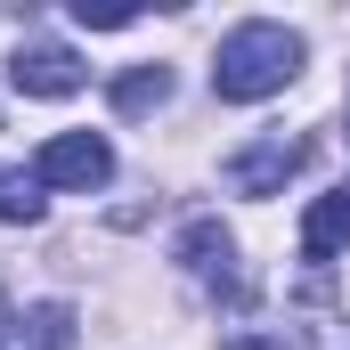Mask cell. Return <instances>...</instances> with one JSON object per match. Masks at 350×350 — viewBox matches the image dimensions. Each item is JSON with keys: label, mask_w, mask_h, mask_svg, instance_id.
<instances>
[{"label": "cell", "mask_w": 350, "mask_h": 350, "mask_svg": "<svg viewBox=\"0 0 350 350\" xmlns=\"http://www.w3.org/2000/svg\"><path fill=\"white\" fill-rule=\"evenodd\" d=\"M301 74V33L293 25H237L228 41H220V57H212V90L228 98V106H253V98H277V90Z\"/></svg>", "instance_id": "6da1fadb"}, {"label": "cell", "mask_w": 350, "mask_h": 350, "mask_svg": "<svg viewBox=\"0 0 350 350\" xmlns=\"http://www.w3.org/2000/svg\"><path fill=\"white\" fill-rule=\"evenodd\" d=\"M33 179H41V187H66V196H90V187L114 179V147H106L98 131H57V139L33 155Z\"/></svg>", "instance_id": "7a4b0ae2"}, {"label": "cell", "mask_w": 350, "mask_h": 350, "mask_svg": "<svg viewBox=\"0 0 350 350\" xmlns=\"http://www.w3.org/2000/svg\"><path fill=\"white\" fill-rule=\"evenodd\" d=\"M8 82L25 90V98H74L90 82V66L66 49V41H16V57H8Z\"/></svg>", "instance_id": "3957f363"}, {"label": "cell", "mask_w": 350, "mask_h": 350, "mask_svg": "<svg viewBox=\"0 0 350 350\" xmlns=\"http://www.w3.org/2000/svg\"><path fill=\"white\" fill-rule=\"evenodd\" d=\"M301 155H310V147H301V139H285V131H269L261 147H245V155H228V187H237V196H277V187H285V179L301 172Z\"/></svg>", "instance_id": "277c9868"}, {"label": "cell", "mask_w": 350, "mask_h": 350, "mask_svg": "<svg viewBox=\"0 0 350 350\" xmlns=\"http://www.w3.org/2000/svg\"><path fill=\"white\" fill-rule=\"evenodd\" d=\"M179 261L196 269L212 293H237V301H245V277H237V237H228L220 220H187V237H179Z\"/></svg>", "instance_id": "5b68a950"}, {"label": "cell", "mask_w": 350, "mask_h": 350, "mask_svg": "<svg viewBox=\"0 0 350 350\" xmlns=\"http://www.w3.org/2000/svg\"><path fill=\"white\" fill-rule=\"evenodd\" d=\"M342 245H350V179L326 187V196L301 212V253H310V261H334Z\"/></svg>", "instance_id": "8992f818"}, {"label": "cell", "mask_w": 350, "mask_h": 350, "mask_svg": "<svg viewBox=\"0 0 350 350\" xmlns=\"http://www.w3.org/2000/svg\"><path fill=\"white\" fill-rule=\"evenodd\" d=\"M172 98V74L163 66H131L122 82H114V114H147V106H163Z\"/></svg>", "instance_id": "52a82bcc"}, {"label": "cell", "mask_w": 350, "mask_h": 350, "mask_svg": "<svg viewBox=\"0 0 350 350\" xmlns=\"http://www.w3.org/2000/svg\"><path fill=\"white\" fill-rule=\"evenodd\" d=\"M0 220H8V228L41 220V179L33 172H8V163H0Z\"/></svg>", "instance_id": "ba28073f"}, {"label": "cell", "mask_w": 350, "mask_h": 350, "mask_svg": "<svg viewBox=\"0 0 350 350\" xmlns=\"http://www.w3.org/2000/svg\"><path fill=\"white\" fill-rule=\"evenodd\" d=\"M25 342L33 350H74V310H66V301H41V310L25 318Z\"/></svg>", "instance_id": "9c48e42d"}, {"label": "cell", "mask_w": 350, "mask_h": 350, "mask_svg": "<svg viewBox=\"0 0 350 350\" xmlns=\"http://www.w3.org/2000/svg\"><path fill=\"white\" fill-rule=\"evenodd\" d=\"M74 25H90V33H122V25H139V8H90V0H74Z\"/></svg>", "instance_id": "30bf717a"}, {"label": "cell", "mask_w": 350, "mask_h": 350, "mask_svg": "<svg viewBox=\"0 0 350 350\" xmlns=\"http://www.w3.org/2000/svg\"><path fill=\"white\" fill-rule=\"evenodd\" d=\"M0 342H8V301H0Z\"/></svg>", "instance_id": "8fae6325"}]
</instances>
